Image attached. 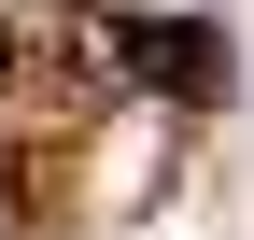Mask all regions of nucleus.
<instances>
[{"label": "nucleus", "mask_w": 254, "mask_h": 240, "mask_svg": "<svg viewBox=\"0 0 254 240\" xmlns=\"http://www.w3.org/2000/svg\"><path fill=\"white\" fill-rule=\"evenodd\" d=\"M127 85H155V99H184V113H212L226 99V28L212 14H127Z\"/></svg>", "instance_id": "1"}, {"label": "nucleus", "mask_w": 254, "mask_h": 240, "mask_svg": "<svg viewBox=\"0 0 254 240\" xmlns=\"http://www.w3.org/2000/svg\"><path fill=\"white\" fill-rule=\"evenodd\" d=\"M0 71H14V28H0Z\"/></svg>", "instance_id": "3"}, {"label": "nucleus", "mask_w": 254, "mask_h": 240, "mask_svg": "<svg viewBox=\"0 0 254 240\" xmlns=\"http://www.w3.org/2000/svg\"><path fill=\"white\" fill-rule=\"evenodd\" d=\"M28 57H43V71L71 85L85 113H99V99H127V14H113V0H43Z\"/></svg>", "instance_id": "2"}]
</instances>
